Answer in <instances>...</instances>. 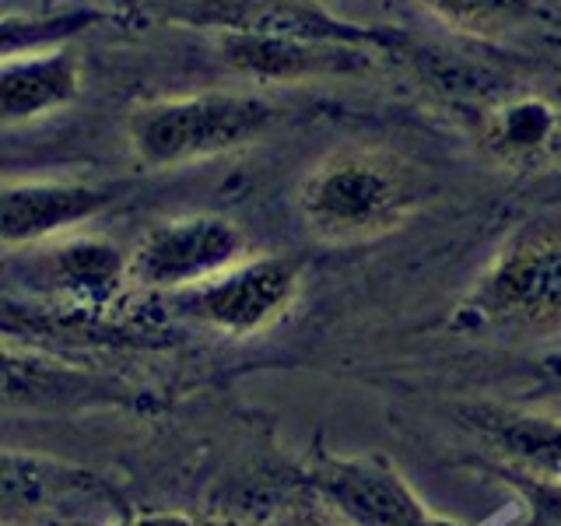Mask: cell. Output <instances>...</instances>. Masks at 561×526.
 <instances>
[{"instance_id": "obj_11", "label": "cell", "mask_w": 561, "mask_h": 526, "mask_svg": "<svg viewBox=\"0 0 561 526\" xmlns=\"http://www.w3.org/2000/svg\"><path fill=\"white\" fill-rule=\"evenodd\" d=\"M470 428L513 464L534 478L561 481V418L530 414L513 408H473L467 411Z\"/></svg>"}, {"instance_id": "obj_13", "label": "cell", "mask_w": 561, "mask_h": 526, "mask_svg": "<svg viewBox=\"0 0 561 526\" xmlns=\"http://www.w3.org/2000/svg\"><path fill=\"white\" fill-rule=\"evenodd\" d=\"M43 267L49 281H60V288L78 298H102L116 291L119 281H127V256H119L116 245L102 239H75L46 250Z\"/></svg>"}, {"instance_id": "obj_12", "label": "cell", "mask_w": 561, "mask_h": 526, "mask_svg": "<svg viewBox=\"0 0 561 526\" xmlns=\"http://www.w3.org/2000/svg\"><path fill=\"white\" fill-rule=\"evenodd\" d=\"M561 119L548 102L523 99L499 110L484 127V145L508 165H534L540 155L554 148Z\"/></svg>"}, {"instance_id": "obj_1", "label": "cell", "mask_w": 561, "mask_h": 526, "mask_svg": "<svg viewBox=\"0 0 561 526\" xmlns=\"http://www.w3.org/2000/svg\"><path fill=\"white\" fill-rule=\"evenodd\" d=\"M421 204V172L386 148H341L298 183V210L323 242H362L400 228Z\"/></svg>"}, {"instance_id": "obj_9", "label": "cell", "mask_w": 561, "mask_h": 526, "mask_svg": "<svg viewBox=\"0 0 561 526\" xmlns=\"http://www.w3.org/2000/svg\"><path fill=\"white\" fill-rule=\"evenodd\" d=\"M225 64L253 81H306L341 78L373 67V46L341 39H309V35H218Z\"/></svg>"}, {"instance_id": "obj_3", "label": "cell", "mask_w": 561, "mask_h": 526, "mask_svg": "<svg viewBox=\"0 0 561 526\" xmlns=\"http://www.w3.org/2000/svg\"><path fill=\"white\" fill-rule=\"evenodd\" d=\"M467 312L478 323L516 330L561 327V225H526L502 245L473 288Z\"/></svg>"}, {"instance_id": "obj_14", "label": "cell", "mask_w": 561, "mask_h": 526, "mask_svg": "<svg viewBox=\"0 0 561 526\" xmlns=\"http://www.w3.org/2000/svg\"><path fill=\"white\" fill-rule=\"evenodd\" d=\"M438 22L470 35H495L534 22L540 0H421Z\"/></svg>"}, {"instance_id": "obj_8", "label": "cell", "mask_w": 561, "mask_h": 526, "mask_svg": "<svg viewBox=\"0 0 561 526\" xmlns=\"http://www.w3.org/2000/svg\"><path fill=\"white\" fill-rule=\"evenodd\" d=\"M116 183H70V180H8L0 193V239L4 250L35 245L67 228L99 218L119 201Z\"/></svg>"}, {"instance_id": "obj_10", "label": "cell", "mask_w": 561, "mask_h": 526, "mask_svg": "<svg viewBox=\"0 0 561 526\" xmlns=\"http://www.w3.org/2000/svg\"><path fill=\"white\" fill-rule=\"evenodd\" d=\"M84 88V67L67 46L4 53L0 64V116L4 123H28L67 110Z\"/></svg>"}, {"instance_id": "obj_6", "label": "cell", "mask_w": 561, "mask_h": 526, "mask_svg": "<svg viewBox=\"0 0 561 526\" xmlns=\"http://www.w3.org/2000/svg\"><path fill=\"white\" fill-rule=\"evenodd\" d=\"M154 18L172 25L242 35H309L362 46H390V35L351 25L316 0H140Z\"/></svg>"}, {"instance_id": "obj_5", "label": "cell", "mask_w": 561, "mask_h": 526, "mask_svg": "<svg viewBox=\"0 0 561 526\" xmlns=\"http://www.w3.org/2000/svg\"><path fill=\"white\" fill-rule=\"evenodd\" d=\"M175 309L228 338H253L285 316L298 295V263L288 256H245L201 285L172 291Z\"/></svg>"}, {"instance_id": "obj_16", "label": "cell", "mask_w": 561, "mask_h": 526, "mask_svg": "<svg viewBox=\"0 0 561 526\" xmlns=\"http://www.w3.org/2000/svg\"><path fill=\"white\" fill-rule=\"evenodd\" d=\"M127 526H197V523L186 519V516H165V513H158V516H140V519H134Z\"/></svg>"}, {"instance_id": "obj_2", "label": "cell", "mask_w": 561, "mask_h": 526, "mask_svg": "<svg viewBox=\"0 0 561 526\" xmlns=\"http://www.w3.org/2000/svg\"><path fill=\"white\" fill-rule=\"evenodd\" d=\"M280 110L256 92H201L137 105L127 116L134 158L145 169H180L245 148L267 134Z\"/></svg>"}, {"instance_id": "obj_15", "label": "cell", "mask_w": 561, "mask_h": 526, "mask_svg": "<svg viewBox=\"0 0 561 526\" xmlns=\"http://www.w3.org/2000/svg\"><path fill=\"white\" fill-rule=\"evenodd\" d=\"M267 526H347L337 513L327 516V513H288V516H277Z\"/></svg>"}, {"instance_id": "obj_4", "label": "cell", "mask_w": 561, "mask_h": 526, "mask_svg": "<svg viewBox=\"0 0 561 526\" xmlns=\"http://www.w3.org/2000/svg\"><path fill=\"white\" fill-rule=\"evenodd\" d=\"M250 256V239L228 218L193 215L148 228L127 253V281L140 288L183 291Z\"/></svg>"}, {"instance_id": "obj_7", "label": "cell", "mask_w": 561, "mask_h": 526, "mask_svg": "<svg viewBox=\"0 0 561 526\" xmlns=\"http://www.w3.org/2000/svg\"><path fill=\"white\" fill-rule=\"evenodd\" d=\"M312 488L347 526H449L379 456H330L312 467Z\"/></svg>"}]
</instances>
